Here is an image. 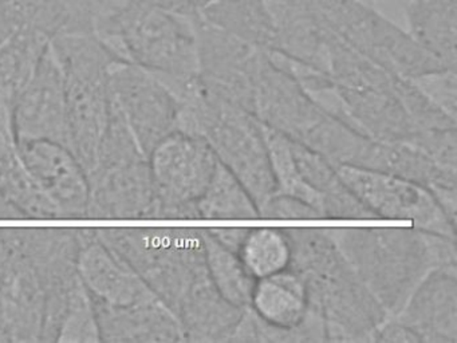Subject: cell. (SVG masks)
I'll return each instance as SVG.
<instances>
[{"label":"cell","mask_w":457,"mask_h":343,"mask_svg":"<svg viewBox=\"0 0 457 343\" xmlns=\"http://www.w3.org/2000/svg\"><path fill=\"white\" fill-rule=\"evenodd\" d=\"M358 278L395 318L438 268L456 264V238L417 228H326Z\"/></svg>","instance_id":"obj_1"},{"label":"cell","mask_w":457,"mask_h":343,"mask_svg":"<svg viewBox=\"0 0 457 343\" xmlns=\"http://www.w3.org/2000/svg\"><path fill=\"white\" fill-rule=\"evenodd\" d=\"M293 247L290 268L309 287L310 302L322 313L326 338L333 342H374L387 319L346 262L326 228H285Z\"/></svg>","instance_id":"obj_2"},{"label":"cell","mask_w":457,"mask_h":343,"mask_svg":"<svg viewBox=\"0 0 457 343\" xmlns=\"http://www.w3.org/2000/svg\"><path fill=\"white\" fill-rule=\"evenodd\" d=\"M96 235L125 260L175 314L211 281L202 228H95Z\"/></svg>","instance_id":"obj_3"},{"label":"cell","mask_w":457,"mask_h":343,"mask_svg":"<svg viewBox=\"0 0 457 343\" xmlns=\"http://www.w3.org/2000/svg\"><path fill=\"white\" fill-rule=\"evenodd\" d=\"M50 46L65 82L68 145L89 173L111 110L109 71L124 59L93 34L58 35Z\"/></svg>","instance_id":"obj_4"},{"label":"cell","mask_w":457,"mask_h":343,"mask_svg":"<svg viewBox=\"0 0 457 343\" xmlns=\"http://www.w3.org/2000/svg\"><path fill=\"white\" fill-rule=\"evenodd\" d=\"M103 42L124 61L162 77H194L199 70L191 18L152 0H128Z\"/></svg>","instance_id":"obj_5"},{"label":"cell","mask_w":457,"mask_h":343,"mask_svg":"<svg viewBox=\"0 0 457 343\" xmlns=\"http://www.w3.org/2000/svg\"><path fill=\"white\" fill-rule=\"evenodd\" d=\"M325 31L398 77L416 79L451 70L405 29L362 0H307Z\"/></svg>","instance_id":"obj_6"},{"label":"cell","mask_w":457,"mask_h":343,"mask_svg":"<svg viewBox=\"0 0 457 343\" xmlns=\"http://www.w3.org/2000/svg\"><path fill=\"white\" fill-rule=\"evenodd\" d=\"M84 230H22V246L44 297L39 342H58L63 323L84 284L77 270Z\"/></svg>","instance_id":"obj_7"},{"label":"cell","mask_w":457,"mask_h":343,"mask_svg":"<svg viewBox=\"0 0 457 343\" xmlns=\"http://www.w3.org/2000/svg\"><path fill=\"white\" fill-rule=\"evenodd\" d=\"M162 220H199L196 201L210 184L218 158L202 137L173 131L148 155Z\"/></svg>","instance_id":"obj_8"},{"label":"cell","mask_w":457,"mask_h":343,"mask_svg":"<svg viewBox=\"0 0 457 343\" xmlns=\"http://www.w3.org/2000/svg\"><path fill=\"white\" fill-rule=\"evenodd\" d=\"M334 166L342 181L377 220H403L417 230L456 238V224L449 220L424 185L361 166Z\"/></svg>","instance_id":"obj_9"},{"label":"cell","mask_w":457,"mask_h":343,"mask_svg":"<svg viewBox=\"0 0 457 343\" xmlns=\"http://www.w3.org/2000/svg\"><path fill=\"white\" fill-rule=\"evenodd\" d=\"M109 91L146 157L176 131L178 101L154 72L132 62H116L109 71Z\"/></svg>","instance_id":"obj_10"},{"label":"cell","mask_w":457,"mask_h":343,"mask_svg":"<svg viewBox=\"0 0 457 343\" xmlns=\"http://www.w3.org/2000/svg\"><path fill=\"white\" fill-rule=\"evenodd\" d=\"M29 173L57 206L62 219H87L89 173L73 150L46 138H14Z\"/></svg>","instance_id":"obj_11"},{"label":"cell","mask_w":457,"mask_h":343,"mask_svg":"<svg viewBox=\"0 0 457 343\" xmlns=\"http://www.w3.org/2000/svg\"><path fill=\"white\" fill-rule=\"evenodd\" d=\"M10 126L14 138H46L68 145L65 82L50 43L12 105Z\"/></svg>","instance_id":"obj_12"},{"label":"cell","mask_w":457,"mask_h":343,"mask_svg":"<svg viewBox=\"0 0 457 343\" xmlns=\"http://www.w3.org/2000/svg\"><path fill=\"white\" fill-rule=\"evenodd\" d=\"M87 219L145 220L159 216V197L148 158L89 172Z\"/></svg>","instance_id":"obj_13"},{"label":"cell","mask_w":457,"mask_h":343,"mask_svg":"<svg viewBox=\"0 0 457 343\" xmlns=\"http://www.w3.org/2000/svg\"><path fill=\"white\" fill-rule=\"evenodd\" d=\"M82 230L84 240L77 270L90 295L117 305H145L160 300L137 272L97 238L95 228Z\"/></svg>","instance_id":"obj_14"},{"label":"cell","mask_w":457,"mask_h":343,"mask_svg":"<svg viewBox=\"0 0 457 343\" xmlns=\"http://www.w3.org/2000/svg\"><path fill=\"white\" fill-rule=\"evenodd\" d=\"M456 267L445 265L430 272L392 318L411 330L420 342H457Z\"/></svg>","instance_id":"obj_15"},{"label":"cell","mask_w":457,"mask_h":343,"mask_svg":"<svg viewBox=\"0 0 457 343\" xmlns=\"http://www.w3.org/2000/svg\"><path fill=\"white\" fill-rule=\"evenodd\" d=\"M98 342H181L180 322L162 302L145 305H117L104 302L87 292Z\"/></svg>","instance_id":"obj_16"},{"label":"cell","mask_w":457,"mask_h":343,"mask_svg":"<svg viewBox=\"0 0 457 343\" xmlns=\"http://www.w3.org/2000/svg\"><path fill=\"white\" fill-rule=\"evenodd\" d=\"M310 305L306 280L293 268L256 280L250 302L259 318L288 335V342H312L303 327Z\"/></svg>","instance_id":"obj_17"},{"label":"cell","mask_w":457,"mask_h":343,"mask_svg":"<svg viewBox=\"0 0 457 343\" xmlns=\"http://www.w3.org/2000/svg\"><path fill=\"white\" fill-rule=\"evenodd\" d=\"M0 197L20 213L21 219H62L21 160L7 121H0Z\"/></svg>","instance_id":"obj_18"},{"label":"cell","mask_w":457,"mask_h":343,"mask_svg":"<svg viewBox=\"0 0 457 343\" xmlns=\"http://www.w3.org/2000/svg\"><path fill=\"white\" fill-rule=\"evenodd\" d=\"M293 152L299 173L322 197L325 219L377 220L342 181L331 161L295 141Z\"/></svg>","instance_id":"obj_19"},{"label":"cell","mask_w":457,"mask_h":343,"mask_svg":"<svg viewBox=\"0 0 457 343\" xmlns=\"http://www.w3.org/2000/svg\"><path fill=\"white\" fill-rule=\"evenodd\" d=\"M200 16L266 53L278 51L277 24L266 0H212Z\"/></svg>","instance_id":"obj_20"},{"label":"cell","mask_w":457,"mask_h":343,"mask_svg":"<svg viewBox=\"0 0 457 343\" xmlns=\"http://www.w3.org/2000/svg\"><path fill=\"white\" fill-rule=\"evenodd\" d=\"M49 43L44 32L22 26L0 45V112L10 115Z\"/></svg>","instance_id":"obj_21"},{"label":"cell","mask_w":457,"mask_h":343,"mask_svg":"<svg viewBox=\"0 0 457 343\" xmlns=\"http://www.w3.org/2000/svg\"><path fill=\"white\" fill-rule=\"evenodd\" d=\"M199 220H258L261 212L245 185L219 163L210 184L196 201Z\"/></svg>","instance_id":"obj_22"},{"label":"cell","mask_w":457,"mask_h":343,"mask_svg":"<svg viewBox=\"0 0 457 343\" xmlns=\"http://www.w3.org/2000/svg\"><path fill=\"white\" fill-rule=\"evenodd\" d=\"M237 256L255 280L290 268L293 247L285 228H250Z\"/></svg>","instance_id":"obj_23"},{"label":"cell","mask_w":457,"mask_h":343,"mask_svg":"<svg viewBox=\"0 0 457 343\" xmlns=\"http://www.w3.org/2000/svg\"><path fill=\"white\" fill-rule=\"evenodd\" d=\"M208 273L219 294L237 307L250 305L255 279L247 272L237 252L219 244L202 228Z\"/></svg>","instance_id":"obj_24"},{"label":"cell","mask_w":457,"mask_h":343,"mask_svg":"<svg viewBox=\"0 0 457 343\" xmlns=\"http://www.w3.org/2000/svg\"><path fill=\"white\" fill-rule=\"evenodd\" d=\"M261 128L266 141L267 152H269L275 187H277L274 195L298 198L317 209L322 219H325L322 197L304 181L303 177L299 173L295 157H294L293 141L271 126L264 125L263 122H261Z\"/></svg>","instance_id":"obj_25"},{"label":"cell","mask_w":457,"mask_h":343,"mask_svg":"<svg viewBox=\"0 0 457 343\" xmlns=\"http://www.w3.org/2000/svg\"><path fill=\"white\" fill-rule=\"evenodd\" d=\"M420 90L438 107L443 110L451 120L456 122L457 117V93H456V70H444L436 74L411 79Z\"/></svg>","instance_id":"obj_26"},{"label":"cell","mask_w":457,"mask_h":343,"mask_svg":"<svg viewBox=\"0 0 457 343\" xmlns=\"http://www.w3.org/2000/svg\"><path fill=\"white\" fill-rule=\"evenodd\" d=\"M58 342H98L95 315L85 287L63 323Z\"/></svg>","instance_id":"obj_27"},{"label":"cell","mask_w":457,"mask_h":343,"mask_svg":"<svg viewBox=\"0 0 457 343\" xmlns=\"http://www.w3.org/2000/svg\"><path fill=\"white\" fill-rule=\"evenodd\" d=\"M261 219L267 220H322L320 212L309 204L290 197L274 195L261 209Z\"/></svg>","instance_id":"obj_28"},{"label":"cell","mask_w":457,"mask_h":343,"mask_svg":"<svg viewBox=\"0 0 457 343\" xmlns=\"http://www.w3.org/2000/svg\"><path fill=\"white\" fill-rule=\"evenodd\" d=\"M374 342H420L419 337L395 319H386L374 334Z\"/></svg>","instance_id":"obj_29"},{"label":"cell","mask_w":457,"mask_h":343,"mask_svg":"<svg viewBox=\"0 0 457 343\" xmlns=\"http://www.w3.org/2000/svg\"><path fill=\"white\" fill-rule=\"evenodd\" d=\"M218 241L221 246L226 247V248L231 249V251L237 252L239 251L240 246H242L243 240H245V236H247L248 230L250 228L243 227V228H205Z\"/></svg>","instance_id":"obj_30"},{"label":"cell","mask_w":457,"mask_h":343,"mask_svg":"<svg viewBox=\"0 0 457 343\" xmlns=\"http://www.w3.org/2000/svg\"><path fill=\"white\" fill-rule=\"evenodd\" d=\"M154 2L180 15L192 18V16L200 15L212 0H154Z\"/></svg>","instance_id":"obj_31"},{"label":"cell","mask_w":457,"mask_h":343,"mask_svg":"<svg viewBox=\"0 0 457 343\" xmlns=\"http://www.w3.org/2000/svg\"><path fill=\"white\" fill-rule=\"evenodd\" d=\"M0 342H12L9 321H7L6 305H4L2 295H0Z\"/></svg>","instance_id":"obj_32"}]
</instances>
